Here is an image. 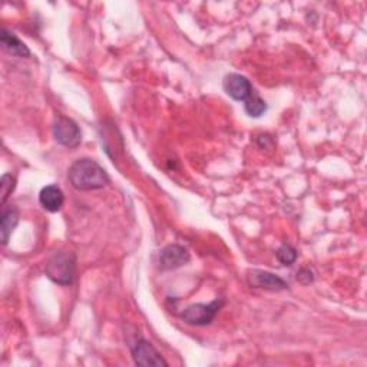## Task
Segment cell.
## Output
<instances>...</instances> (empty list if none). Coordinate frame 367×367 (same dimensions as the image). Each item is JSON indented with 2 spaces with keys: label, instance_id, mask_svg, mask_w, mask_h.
Instances as JSON below:
<instances>
[{
  "label": "cell",
  "instance_id": "8992f818",
  "mask_svg": "<svg viewBox=\"0 0 367 367\" xmlns=\"http://www.w3.org/2000/svg\"><path fill=\"white\" fill-rule=\"evenodd\" d=\"M223 88L231 100L238 102H245L254 92L251 82L240 73H228L223 81Z\"/></svg>",
  "mask_w": 367,
  "mask_h": 367
},
{
  "label": "cell",
  "instance_id": "52a82bcc",
  "mask_svg": "<svg viewBox=\"0 0 367 367\" xmlns=\"http://www.w3.org/2000/svg\"><path fill=\"white\" fill-rule=\"evenodd\" d=\"M247 281L251 287L268 290V292H283L288 288L285 280L270 272H264V270H251L248 272Z\"/></svg>",
  "mask_w": 367,
  "mask_h": 367
},
{
  "label": "cell",
  "instance_id": "7a4b0ae2",
  "mask_svg": "<svg viewBox=\"0 0 367 367\" xmlns=\"http://www.w3.org/2000/svg\"><path fill=\"white\" fill-rule=\"evenodd\" d=\"M76 260L72 253L57 251L46 263L45 274L49 280L59 285H70L75 279Z\"/></svg>",
  "mask_w": 367,
  "mask_h": 367
},
{
  "label": "cell",
  "instance_id": "9a60e30c",
  "mask_svg": "<svg viewBox=\"0 0 367 367\" xmlns=\"http://www.w3.org/2000/svg\"><path fill=\"white\" fill-rule=\"evenodd\" d=\"M297 281L304 284V285H308V284H312L314 281V274L312 270H308V268H301L300 272L297 273Z\"/></svg>",
  "mask_w": 367,
  "mask_h": 367
},
{
  "label": "cell",
  "instance_id": "30bf717a",
  "mask_svg": "<svg viewBox=\"0 0 367 367\" xmlns=\"http://www.w3.org/2000/svg\"><path fill=\"white\" fill-rule=\"evenodd\" d=\"M19 224V211L16 207H3L0 216V234H2V244L6 245L16 225Z\"/></svg>",
  "mask_w": 367,
  "mask_h": 367
},
{
  "label": "cell",
  "instance_id": "6da1fadb",
  "mask_svg": "<svg viewBox=\"0 0 367 367\" xmlns=\"http://www.w3.org/2000/svg\"><path fill=\"white\" fill-rule=\"evenodd\" d=\"M68 178L70 185L78 191L101 189L111 181L106 171L98 162L89 158L75 161L69 168Z\"/></svg>",
  "mask_w": 367,
  "mask_h": 367
},
{
  "label": "cell",
  "instance_id": "9c48e42d",
  "mask_svg": "<svg viewBox=\"0 0 367 367\" xmlns=\"http://www.w3.org/2000/svg\"><path fill=\"white\" fill-rule=\"evenodd\" d=\"M65 197L57 185H46L39 192V203L49 212H57L64 205Z\"/></svg>",
  "mask_w": 367,
  "mask_h": 367
},
{
  "label": "cell",
  "instance_id": "2e32d148",
  "mask_svg": "<svg viewBox=\"0 0 367 367\" xmlns=\"http://www.w3.org/2000/svg\"><path fill=\"white\" fill-rule=\"evenodd\" d=\"M257 142L261 148H273V140L272 137H268V135H260L257 138Z\"/></svg>",
  "mask_w": 367,
  "mask_h": 367
},
{
  "label": "cell",
  "instance_id": "3957f363",
  "mask_svg": "<svg viewBox=\"0 0 367 367\" xmlns=\"http://www.w3.org/2000/svg\"><path fill=\"white\" fill-rule=\"evenodd\" d=\"M224 305L223 299H217L214 301H211L208 304L205 303H197L188 305L185 310L180 314V317L191 326H208L214 321L216 316L221 310V307Z\"/></svg>",
  "mask_w": 367,
  "mask_h": 367
},
{
  "label": "cell",
  "instance_id": "5b68a950",
  "mask_svg": "<svg viewBox=\"0 0 367 367\" xmlns=\"http://www.w3.org/2000/svg\"><path fill=\"white\" fill-rule=\"evenodd\" d=\"M131 353L135 364L138 366H168L156 347L144 339H138L131 346Z\"/></svg>",
  "mask_w": 367,
  "mask_h": 367
},
{
  "label": "cell",
  "instance_id": "277c9868",
  "mask_svg": "<svg viewBox=\"0 0 367 367\" xmlns=\"http://www.w3.org/2000/svg\"><path fill=\"white\" fill-rule=\"evenodd\" d=\"M55 141L66 148H76L82 141V132L73 120L66 117H59L52 128Z\"/></svg>",
  "mask_w": 367,
  "mask_h": 367
},
{
  "label": "cell",
  "instance_id": "5bb4252c",
  "mask_svg": "<svg viewBox=\"0 0 367 367\" xmlns=\"http://www.w3.org/2000/svg\"><path fill=\"white\" fill-rule=\"evenodd\" d=\"M16 188V178L12 173H5L0 180V196H2V207L6 205L8 198L12 196V192Z\"/></svg>",
  "mask_w": 367,
  "mask_h": 367
},
{
  "label": "cell",
  "instance_id": "8fae6325",
  "mask_svg": "<svg viewBox=\"0 0 367 367\" xmlns=\"http://www.w3.org/2000/svg\"><path fill=\"white\" fill-rule=\"evenodd\" d=\"M0 42H2L3 49L17 57H29L30 56V50L29 48L19 39L17 36H15L12 32H9L8 29L2 30V35H0Z\"/></svg>",
  "mask_w": 367,
  "mask_h": 367
},
{
  "label": "cell",
  "instance_id": "ba28073f",
  "mask_svg": "<svg viewBox=\"0 0 367 367\" xmlns=\"http://www.w3.org/2000/svg\"><path fill=\"white\" fill-rule=\"evenodd\" d=\"M189 253L187 248L178 244H169L164 247L160 253V268L162 272H171L185 265L189 261Z\"/></svg>",
  "mask_w": 367,
  "mask_h": 367
},
{
  "label": "cell",
  "instance_id": "7c38bea8",
  "mask_svg": "<svg viewBox=\"0 0 367 367\" xmlns=\"http://www.w3.org/2000/svg\"><path fill=\"white\" fill-rule=\"evenodd\" d=\"M244 109H245V113L248 115V117L260 118V117H263V115L267 111V104H265V101L261 98L260 95L253 92V95H251L250 98L245 101Z\"/></svg>",
  "mask_w": 367,
  "mask_h": 367
},
{
  "label": "cell",
  "instance_id": "4fadbf2b",
  "mask_svg": "<svg viewBox=\"0 0 367 367\" xmlns=\"http://www.w3.org/2000/svg\"><path fill=\"white\" fill-rule=\"evenodd\" d=\"M277 260L285 267L293 265L297 260V250L290 244H283L277 250Z\"/></svg>",
  "mask_w": 367,
  "mask_h": 367
}]
</instances>
